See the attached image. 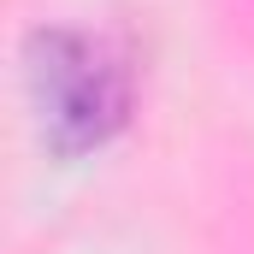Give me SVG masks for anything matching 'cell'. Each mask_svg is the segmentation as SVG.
I'll return each mask as SVG.
<instances>
[{
	"label": "cell",
	"mask_w": 254,
	"mask_h": 254,
	"mask_svg": "<svg viewBox=\"0 0 254 254\" xmlns=\"http://www.w3.org/2000/svg\"><path fill=\"white\" fill-rule=\"evenodd\" d=\"M30 95L54 136V148H95L130 119V71L125 60L83 30H36L24 42Z\"/></svg>",
	"instance_id": "6da1fadb"
}]
</instances>
